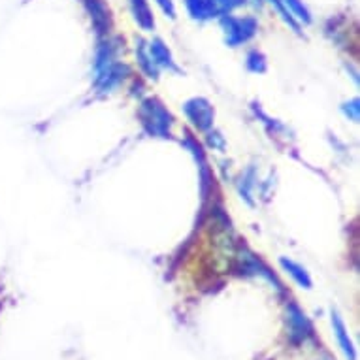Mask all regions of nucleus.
<instances>
[{
	"instance_id": "7ed1b4c3",
	"label": "nucleus",
	"mask_w": 360,
	"mask_h": 360,
	"mask_svg": "<svg viewBox=\"0 0 360 360\" xmlns=\"http://www.w3.org/2000/svg\"><path fill=\"white\" fill-rule=\"evenodd\" d=\"M287 330H289V338L292 343L307 342L313 338L311 321L307 319L306 313L302 311L295 302H289V306H287Z\"/></svg>"
},
{
	"instance_id": "4468645a",
	"label": "nucleus",
	"mask_w": 360,
	"mask_h": 360,
	"mask_svg": "<svg viewBox=\"0 0 360 360\" xmlns=\"http://www.w3.org/2000/svg\"><path fill=\"white\" fill-rule=\"evenodd\" d=\"M268 2H270V4H272V6L276 8V10H278V13H279V15H281V19H283L285 23L289 25L290 29L300 34V32H302V30H300V23H298V21H296V19L292 18V13H290L289 10H287V6H285V4H283V0H268Z\"/></svg>"
},
{
	"instance_id": "2eb2a0df",
	"label": "nucleus",
	"mask_w": 360,
	"mask_h": 360,
	"mask_svg": "<svg viewBox=\"0 0 360 360\" xmlns=\"http://www.w3.org/2000/svg\"><path fill=\"white\" fill-rule=\"evenodd\" d=\"M245 65H248V70L257 72V74H260V72H266V68H268V65H266V57L260 53V51H257V49L249 51Z\"/></svg>"
},
{
	"instance_id": "ddd939ff",
	"label": "nucleus",
	"mask_w": 360,
	"mask_h": 360,
	"mask_svg": "<svg viewBox=\"0 0 360 360\" xmlns=\"http://www.w3.org/2000/svg\"><path fill=\"white\" fill-rule=\"evenodd\" d=\"M283 4L287 6L290 13H292V18L298 21V23H311V13L306 8V4L302 2V0H283Z\"/></svg>"
},
{
	"instance_id": "f03ea898",
	"label": "nucleus",
	"mask_w": 360,
	"mask_h": 360,
	"mask_svg": "<svg viewBox=\"0 0 360 360\" xmlns=\"http://www.w3.org/2000/svg\"><path fill=\"white\" fill-rule=\"evenodd\" d=\"M221 27L226 36V44L231 48H238L249 41L259 30V21L255 18H236V15H223Z\"/></svg>"
},
{
	"instance_id": "f3484780",
	"label": "nucleus",
	"mask_w": 360,
	"mask_h": 360,
	"mask_svg": "<svg viewBox=\"0 0 360 360\" xmlns=\"http://www.w3.org/2000/svg\"><path fill=\"white\" fill-rule=\"evenodd\" d=\"M359 104H360L359 98H353L351 102H345V104H343V108H342L343 113H345V115H347L351 121H354V123L359 121V112H360Z\"/></svg>"
},
{
	"instance_id": "0eeeda50",
	"label": "nucleus",
	"mask_w": 360,
	"mask_h": 360,
	"mask_svg": "<svg viewBox=\"0 0 360 360\" xmlns=\"http://www.w3.org/2000/svg\"><path fill=\"white\" fill-rule=\"evenodd\" d=\"M148 48L149 55H151V59H153V63L157 65V68H166V70L179 72L176 60L172 57V51L160 38H155L153 41H149Z\"/></svg>"
},
{
	"instance_id": "1a4fd4ad",
	"label": "nucleus",
	"mask_w": 360,
	"mask_h": 360,
	"mask_svg": "<svg viewBox=\"0 0 360 360\" xmlns=\"http://www.w3.org/2000/svg\"><path fill=\"white\" fill-rule=\"evenodd\" d=\"M332 326H334V334H336L338 343H340L343 354L347 356V360H356V353H354L353 342H351V338H349L345 323H343L342 317H340V313H338L336 309H332Z\"/></svg>"
},
{
	"instance_id": "423d86ee",
	"label": "nucleus",
	"mask_w": 360,
	"mask_h": 360,
	"mask_svg": "<svg viewBox=\"0 0 360 360\" xmlns=\"http://www.w3.org/2000/svg\"><path fill=\"white\" fill-rule=\"evenodd\" d=\"M85 8L91 15L96 34H108L112 29V15H110V8L106 6V2L104 0H85Z\"/></svg>"
},
{
	"instance_id": "f8f14e48",
	"label": "nucleus",
	"mask_w": 360,
	"mask_h": 360,
	"mask_svg": "<svg viewBox=\"0 0 360 360\" xmlns=\"http://www.w3.org/2000/svg\"><path fill=\"white\" fill-rule=\"evenodd\" d=\"M136 57H138V65L142 68V72L151 79H157L159 77V68L151 59V55H149V48L148 44L143 40H136Z\"/></svg>"
},
{
	"instance_id": "6ab92c4d",
	"label": "nucleus",
	"mask_w": 360,
	"mask_h": 360,
	"mask_svg": "<svg viewBox=\"0 0 360 360\" xmlns=\"http://www.w3.org/2000/svg\"><path fill=\"white\" fill-rule=\"evenodd\" d=\"M326 360H328V359H326Z\"/></svg>"
},
{
	"instance_id": "a211bd4d",
	"label": "nucleus",
	"mask_w": 360,
	"mask_h": 360,
	"mask_svg": "<svg viewBox=\"0 0 360 360\" xmlns=\"http://www.w3.org/2000/svg\"><path fill=\"white\" fill-rule=\"evenodd\" d=\"M157 4L160 6V10L166 13V18L174 19L176 18V6H174V2L172 0H155Z\"/></svg>"
},
{
	"instance_id": "dca6fc26",
	"label": "nucleus",
	"mask_w": 360,
	"mask_h": 360,
	"mask_svg": "<svg viewBox=\"0 0 360 360\" xmlns=\"http://www.w3.org/2000/svg\"><path fill=\"white\" fill-rule=\"evenodd\" d=\"M212 2H213V6L217 8L219 15H221V13L226 15V13L232 12V10H236V8L245 4V0H212Z\"/></svg>"
},
{
	"instance_id": "6e6552de",
	"label": "nucleus",
	"mask_w": 360,
	"mask_h": 360,
	"mask_svg": "<svg viewBox=\"0 0 360 360\" xmlns=\"http://www.w3.org/2000/svg\"><path fill=\"white\" fill-rule=\"evenodd\" d=\"M130 12H132V18L140 29L146 30V32L155 30V18L148 0H130Z\"/></svg>"
},
{
	"instance_id": "9d476101",
	"label": "nucleus",
	"mask_w": 360,
	"mask_h": 360,
	"mask_svg": "<svg viewBox=\"0 0 360 360\" xmlns=\"http://www.w3.org/2000/svg\"><path fill=\"white\" fill-rule=\"evenodd\" d=\"M187 12L195 21H210L217 18V8L213 6L212 0H185Z\"/></svg>"
},
{
	"instance_id": "f257e3e1",
	"label": "nucleus",
	"mask_w": 360,
	"mask_h": 360,
	"mask_svg": "<svg viewBox=\"0 0 360 360\" xmlns=\"http://www.w3.org/2000/svg\"><path fill=\"white\" fill-rule=\"evenodd\" d=\"M138 119L142 123L143 130L149 136L155 138H170L174 117L165 108V104L157 98H146L138 110Z\"/></svg>"
},
{
	"instance_id": "20e7f679",
	"label": "nucleus",
	"mask_w": 360,
	"mask_h": 360,
	"mask_svg": "<svg viewBox=\"0 0 360 360\" xmlns=\"http://www.w3.org/2000/svg\"><path fill=\"white\" fill-rule=\"evenodd\" d=\"M184 112L187 115L191 123L195 124L198 130H207L213 127V119H215V110L210 104V101L206 98H202V96H195V98H191L184 104Z\"/></svg>"
},
{
	"instance_id": "9b49d317",
	"label": "nucleus",
	"mask_w": 360,
	"mask_h": 360,
	"mask_svg": "<svg viewBox=\"0 0 360 360\" xmlns=\"http://www.w3.org/2000/svg\"><path fill=\"white\" fill-rule=\"evenodd\" d=\"M279 264H281V268H283L285 272L289 274L290 278L295 279L296 283L300 285L302 289H311L313 281L304 266H300L298 262H295V260L287 259V257H281V259H279Z\"/></svg>"
},
{
	"instance_id": "39448f33",
	"label": "nucleus",
	"mask_w": 360,
	"mask_h": 360,
	"mask_svg": "<svg viewBox=\"0 0 360 360\" xmlns=\"http://www.w3.org/2000/svg\"><path fill=\"white\" fill-rule=\"evenodd\" d=\"M129 74V66L115 60L112 65H108L106 68L95 72V87L98 89L101 93H110V91H113V89L117 87L119 83L123 82Z\"/></svg>"
}]
</instances>
